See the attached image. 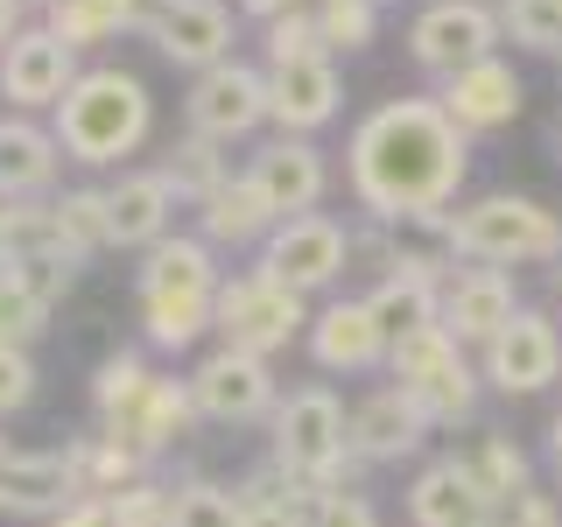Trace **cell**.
I'll return each instance as SVG.
<instances>
[{
  "mask_svg": "<svg viewBox=\"0 0 562 527\" xmlns=\"http://www.w3.org/2000/svg\"><path fill=\"white\" fill-rule=\"evenodd\" d=\"M520 316V295H514V274L506 268H471L457 260L450 281H443V330L457 345H492L506 324Z\"/></svg>",
  "mask_w": 562,
  "mask_h": 527,
  "instance_id": "obj_18",
  "label": "cell"
},
{
  "mask_svg": "<svg viewBox=\"0 0 562 527\" xmlns=\"http://www.w3.org/2000/svg\"><path fill=\"white\" fill-rule=\"evenodd\" d=\"M190 401H198V422H218V429H246V422H274L281 408V380L268 359H254V351H204L198 366H190Z\"/></svg>",
  "mask_w": 562,
  "mask_h": 527,
  "instance_id": "obj_9",
  "label": "cell"
},
{
  "mask_svg": "<svg viewBox=\"0 0 562 527\" xmlns=\"http://www.w3.org/2000/svg\"><path fill=\"white\" fill-rule=\"evenodd\" d=\"M0 457H8V429H0Z\"/></svg>",
  "mask_w": 562,
  "mask_h": 527,
  "instance_id": "obj_51",
  "label": "cell"
},
{
  "mask_svg": "<svg viewBox=\"0 0 562 527\" xmlns=\"http://www.w3.org/2000/svg\"><path fill=\"white\" fill-rule=\"evenodd\" d=\"M499 527H562V500L555 492H514V500L499 506Z\"/></svg>",
  "mask_w": 562,
  "mask_h": 527,
  "instance_id": "obj_44",
  "label": "cell"
},
{
  "mask_svg": "<svg viewBox=\"0 0 562 527\" xmlns=\"http://www.w3.org/2000/svg\"><path fill=\"white\" fill-rule=\"evenodd\" d=\"M70 479H78V500H113V492H127L140 479H155L148 457H140L134 444H120V436H70Z\"/></svg>",
  "mask_w": 562,
  "mask_h": 527,
  "instance_id": "obj_30",
  "label": "cell"
},
{
  "mask_svg": "<svg viewBox=\"0 0 562 527\" xmlns=\"http://www.w3.org/2000/svg\"><path fill=\"white\" fill-rule=\"evenodd\" d=\"M169 527H239V500L218 479H183L169 485Z\"/></svg>",
  "mask_w": 562,
  "mask_h": 527,
  "instance_id": "obj_37",
  "label": "cell"
},
{
  "mask_svg": "<svg viewBox=\"0 0 562 527\" xmlns=\"http://www.w3.org/2000/svg\"><path fill=\"white\" fill-rule=\"evenodd\" d=\"M49 127H57V141H64V162L113 169V162H127V155L148 148L155 99H148V85H140L134 70L92 64V70H78V85L64 92V105H57Z\"/></svg>",
  "mask_w": 562,
  "mask_h": 527,
  "instance_id": "obj_3",
  "label": "cell"
},
{
  "mask_svg": "<svg viewBox=\"0 0 562 527\" xmlns=\"http://www.w3.org/2000/svg\"><path fill=\"white\" fill-rule=\"evenodd\" d=\"M183 120H190V134H211V141H246V134H260L268 127V70H254V64H239V57H225V64H211L190 78V99H183Z\"/></svg>",
  "mask_w": 562,
  "mask_h": 527,
  "instance_id": "obj_11",
  "label": "cell"
},
{
  "mask_svg": "<svg viewBox=\"0 0 562 527\" xmlns=\"http://www.w3.org/2000/svg\"><path fill=\"white\" fill-rule=\"evenodd\" d=\"M310 295H295V289H281L274 274H260V268H239V274H225V289H218V310H211V330H218V345H233V351H254V359H274L281 345H295L310 330Z\"/></svg>",
  "mask_w": 562,
  "mask_h": 527,
  "instance_id": "obj_7",
  "label": "cell"
},
{
  "mask_svg": "<svg viewBox=\"0 0 562 527\" xmlns=\"http://www.w3.org/2000/svg\"><path fill=\"white\" fill-rule=\"evenodd\" d=\"M338 57H310V64H274L268 70V120L274 134H316L338 120Z\"/></svg>",
  "mask_w": 562,
  "mask_h": 527,
  "instance_id": "obj_23",
  "label": "cell"
},
{
  "mask_svg": "<svg viewBox=\"0 0 562 527\" xmlns=\"http://www.w3.org/2000/svg\"><path fill=\"white\" fill-rule=\"evenodd\" d=\"M549 464H555V479H562V415L549 422Z\"/></svg>",
  "mask_w": 562,
  "mask_h": 527,
  "instance_id": "obj_48",
  "label": "cell"
},
{
  "mask_svg": "<svg viewBox=\"0 0 562 527\" xmlns=\"http://www.w3.org/2000/svg\"><path fill=\"white\" fill-rule=\"evenodd\" d=\"M316 29H324V49L330 57H351L380 35V8L373 0H316Z\"/></svg>",
  "mask_w": 562,
  "mask_h": 527,
  "instance_id": "obj_39",
  "label": "cell"
},
{
  "mask_svg": "<svg viewBox=\"0 0 562 527\" xmlns=\"http://www.w3.org/2000/svg\"><path fill=\"white\" fill-rule=\"evenodd\" d=\"M457 464H464V479L479 485L492 506H506L514 492H527V450L514 436H499V429L471 436V450H457Z\"/></svg>",
  "mask_w": 562,
  "mask_h": 527,
  "instance_id": "obj_34",
  "label": "cell"
},
{
  "mask_svg": "<svg viewBox=\"0 0 562 527\" xmlns=\"http://www.w3.org/2000/svg\"><path fill=\"white\" fill-rule=\"evenodd\" d=\"M233 8L254 14V22L268 29V22H281V14H295V8H316V0H233Z\"/></svg>",
  "mask_w": 562,
  "mask_h": 527,
  "instance_id": "obj_46",
  "label": "cell"
},
{
  "mask_svg": "<svg viewBox=\"0 0 562 527\" xmlns=\"http://www.w3.org/2000/svg\"><path fill=\"white\" fill-rule=\"evenodd\" d=\"M70 85H78V49L57 43L43 22H29L8 49H0V99H8L14 113H43V105L57 113Z\"/></svg>",
  "mask_w": 562,
  "mask_h": 527,
  "instance_id": "obj_15",
  "label": "cell"
},
{
  "mask_svg": "<svg viewBox=\"0 0 562 527\" xmlns=\"http://www.w3.org/2000/svg\"><path fill=\"white\" fill-rule=\"evenodd\" d=\"M274 225H281V218L268 211V198L254 190V176H246V169L233 176V183H218V190L198 204V239L218 246V254H246V246L260 254Z\"/></svg>",
  "mask_w": 562,
  "mask_h": 527,
  "instance_id": "obj_27",
  "label": "cell"
},
{
  "mask_svg": "<svg viewBox=\"0 0 562 527\" xmlns=\"http://www.w3.org/2000/svg\"><path fill=\"white\" fill-rule=\"evenodd\" d=\"M22 29H29V0H0V49H8Z\"/></svg>",
  "mask_w": 562,
  "mask_h": 527,
  "instance_id": "obj_47",
  "label": "cell"
},
{
  "mask_svg": "<svg viewBox=\"0 0 562 527\" xmlns=\"http://www.w3.org/2000/svg\"><path fill=\"white\" fill-rule=\"evenodd\" d=\"M386 373H394V386L429 415V429H457V422L479 415L485 373L464 359V345H457L443 324H422V330H408V338H394Z\"/></svg>",
  "mask_w": 562,
  "mask_h": 527,
  "instance_id": "obj_6",
  "label": "cell"
},
{
  "mask_svg": "<svg viewBox=\"0 0 562 527\" xmlns=\"http://www.w3.org/2000/svg\"><path fill=\"white\" fill-rule=\"evenodd\" d=\"M373 8H386V0H373Z\"/></svg>",
  "mask_w": 562,
  "mask_h": 527,
  "instance_id": "obj_53",
  "label": "cell"
},
{
  "mask_svg": "<svg viewBox=\"0 0 562 527\" xmlns=\"http://www.w3.org/2000/svg\"><path fill=\"white\" fill-rule=\"evenodd\" d=\"M233 500H239V527H310L316 520V485L289 479L274 457L246 471L233 485Z\"/></svg>",
  "mask_w": 562,
  "mask_h": 527,
  "instance_id": "obj_29",
  "label": "cell"
},
{
  "mask_svg": "<svg viewBox=\"0 0 562 527\" xmlns=\"http://www.w3.org/2000/svg\"><path fill=\"white\" fill-rule=\"evenodd\" d=\"M190 422H198V401H190V380H176V373H155L148 386L134 394V408L120 415V422H105V436H120V444H134L140 457H162L176 450L190 436Z\"/></svg>",
  "mask_w": 562,
  "mask_h": 527,
  "instance_id": "obj_25",
  "label": "cell"
},
{
  "mask_svg": "<svg viewBox=\"0 0 562 527\" xmlns=\"http://www.w3.org/2000/svg\"><path fill=\"white\" fill-rule=\"evenodd\" d=\"M436 239L450 246V260L471 268H535V260H562V211H549L527 190H492V198L457 204Z\"/></svg>",
  "mask_w": 562,
  "mask_h": 527,
  "instance_id": "obj_4",
  "label": "cell"
},
{
  "mask_svg": "<svg viewBox=\"0 0 562 527\" xmlns=\"http://www.w3.org/2000/svg\"><path fill=\"white\" fill-rule=\"evenodd\" d=\"M35 386H43L35 359H29L22 345H0V422H8V415H22L29 401H35Z\"/></svg>",
  "mask_w": 562,
  "mask_h": 527,
  "instance_id": "obj_43",
  "label": "cell"
},
{
  "mask_svg": "<svg viewBox=\"0 0 562 527\" xmlns=\"http://www.w3.org/2000/svg\"><path fill=\"white\" fill-rule=\"evenodd\" d=\"M113 527H169V485L162 479H140L127 492H113Z\"/></svg>",
  "mask_w": 562,
  "mask_h": 527,
  "instance_id": "obj_41",
  "label": "cell"
},
{
  "mask_svg": "<svg viewBox=\"0 0 562 527\" xmlns=\"http://www.w3.org/2000/svg\"><path fill=\"white\" fill-rule=\"evenodd\" d=\"M64 169V141L57 127H43L35 113H0V204H29L49 198Z\"/></svg>",
  "mask_w": 562,
  "mask_h": 527,
  "instance_id": "obj_22",
  "label": "cell"
},
{
  "mask_svg": "<svg viewBox=\"0 0 562 527\" xmlns=\"http://www.w3.org/2000/svg\"><path fill=\"white\" fill-rule=\"evenodd\" d=\"M0 274H8V254H0Z\"/></svg>",
  "mask_w": 562,
  "mask_h": 527,
  "instance_id": "obj_52",
  "label": "cell"
},
{
  "mask_svg": "<svg viewBox=\"0 0 562 527\" xmlns=\"http://www.w3.org/2000/svg\"><path fill=\"white\" fill-rule=\"evenodd\" d=\"M450 268H457V260H443V254L401 246L394 268H386L373 281V295H366L386 338H408V330H422V324H443V281H450Z\"/></svg>",
  "mask_w": 562,
  "mask_h": 527,
  "instance_id": "obj_16",
  "label": "cell"
},
{
  "mask_svg": "<svg viewBox=\"0 0 562 527\" xmlns=\"http://www.w3.org/2000/svg\"><path fill=\"white\" fill-rule=\"evenodd\" d=\"M310 527H380V506L359 485H324L316 492V520Z\"/></svg>",
  "mask_w": 562,
  "mask_h": 527,
  "instance_id": "obj_42",
  "label": "cell"
},
{
  "mask_svg": "<svg viewBox=\"0 0 562 527\" xmlns=\"http://www.w3.org/2000/svg\"><path fill=\"white\" fill-rule=\"evenodd\" d=\"M429 436H436L429 415H422L394 380L351 401V457H359V464H408Z\"/></svg>",
  "mask_w": 562,
  "mask_h": 527,
  "instance_id": "obj_17",
  "label": "cell"
},
{
  "mask_svg": "<svg viewBox=\"0 0 562 527\" xmlns=\"http://www.w3.org/2000/svg\"><path fill=\"white\" fill-rule=\"evenodd\" d=\"M471 176V134L443 113V99H380L345 141L351 204L373 225H436L450 218L457 190Z\"/></svg>",
  "mask_w": 562,
  "mask_h": 527,
  "instance_id": "obj_1",
  "label": "cell"
},
{
  "mask_svg": "<svg viewBox=\"0 0 562 527\" xmlns=\"http://www.w3.org/2000/svg\"><path fill=\"white\" fill-rule=\"evenodd\" d=\"M555 295H562V260H555Z\"/></svg>",
  "mask_w": 562,
  "mask_h": 527,
  "instance_id": "obj_49",
  "label": "cell"
},
{
  "mask_svg": "<svg viewBox=\"0 0 562 527\" xmlns=\"http://www.w3.org/2000/svg\"><path fill=\"white\" fill-rule=\"evenodd\" d=\"M49 527H113V506H105V500H70Z\"/></svg>",
  "mask_w": 562,
  "mask_h": 527,
  "instance_id": "obj_45",
  "label": "cell"
},
{
  "mask_svg": "<svg viewBox=\"0 0 562 527\" xmlns=\"http://www.w3.org/2000/svg\"><path fill=\"white\" fill-rule=\"evenodd\" d=\"M148 380H155V366L140 359V351H105L99 373H92V415H99V429L127 415V408H134V394H140Z\"/></svg>",
  "mask_w": 562,
  "mask_h": 527,
  "instance_id": "obj_36",
  "label": "cell"
},
{
  "mask_svg": "<svg viewBox=\"0 0 562 527\" xmlns=\"http://www.w3.org/2000/svg\"><path fill=\"white\" fill-rule=\"evenodd\" d=\"M57 218H64V239H70V254H78V268H85V260H99V254H113V198H105V183L64 190Z\"/></svg>",
  "mask_w": 562,
  "mask_h": 527,
  "instance_id": "obj_35",
  "label": "cell"
},
{
  "mask_svg": "<svg viewBox=\"0 0 562 527\" xmlns=\"http://www.w3.org/2000/svg\"><path fill=\"white\" fill-rule=\"evenodd\" d=\"M499 43H506L499 8H485V0H429L408 22V57L436 85L471 70V64H485V57H499Z\"/></svg>",
  "mask_w": 562,
  "mask_h": 527,
  "instance_id": "obj_8",
  "label": "cell"
},
{
  "mask_svg": "<svg viewBox=\"0 0 562 527\" xmlns=\"http://www.w3.org/2000/svg\"><path fill=\"white\" fill-rule=\"evenodd\" d=\"M0 254H8V268H22V260H70L78 268V254L64 239V218H57V198L0 204Z\"/></svg>",
  "mask_w": 562,
  "mask_h": 527,
  "instance_id": "obj_31",
  "label": "cell"
},
{
  "mask_svg": "<svg viewBox=\"0 0 562 527\" xmlns=\"http://www.w3.org/2000/svg\"><path fill=\"white\" fill-rule=\"evenodd\" d=\"M218 289H225L218 246H204L198 233H169L162 246H148L140 268H134V303H140L148 345L155 351H190L211 330Z\"/></svg>",
  "mask_w": 562,
  "mask_h": 527,
  "instance_id": "obj_2",
  "label": "cell"
},
{
  "mask_svg": "<svg viewBox=\"0 0 562 527\" xmlns=\"http://www.w3.org/2000/svg\"><path fill=\"white\" fill-rule=\"evenodd\" d=\"M479 373L499 394H541L562 380V324L549 310H520L492 345H479Z\"/></svg>",
  "mask_w": 562,
  "mask_h": 527,
  "instance_id": "obj_13",
  "label": "cell"
},
{
  "mask_svg": "<svg viewBox=\"0 0 562 527\" xmlns=\"http://www.w3.org/2000/svg\"><path fill=\"white\" fill-rule=\"evenodd\" d=\"M408 520L415 527H499V506L464 479L457 457H436V464H422L415 485H408Z\"/></svg>",
  "mask_w": 562,
  "mask_h": 527,
  "instance_id": "obj_26",
  "label": "cell"
},
{
  "mask_svg": "<svg viewBox=\"0 0 562 527\" xmlns=\"http://www.w3.org/2000/svg\"><path fill=\"white\" fill-rule=\"evenodd\" d=\"M260 274H274L281 289H295V295H324L330 281H345L351 268V233L330 211H303V218H281L268 246H260V260H254Z\"/></svg>",
  "mask_w": 562,
  "mask_h": 527,
  "instance_id": "obj_10",
  "label": "cell"
},
{
  "mask_svg": "<svg viewBox=\"0 0 562 527\" xmlns=\"http://www.w3.org/2000/svg\"><path fill=\"white\" fill-rule=\"evenodd\" d=\"M246 176H254V190L268 198L274 218H303V211H316L324 190H330V162H324V148H316L310 134H268L254 155H246Z\"/></svg>",
  "mask_w": 562,
  "mask_h": 527,
  "instance_id": "obj_14",
  "label": "cell"
},
{
  "mask_svg": "<svg viewBox=\"0 0 562 527\" xmlns=\"http://www.w3.org/2000/svg\"><path fill=\"white\" fill-rule=\"evenodd\" d=\"M310 359L324 366V373H373V366H386V351H394V338L380 330V316H373V303H324L310 316Z\"/></svg>",
  "mask_w": 562,
  "mask_h": 527,
  "instance_id": "obj_19",
  "label": "cell"
},
{
  "mask_svg": "<svg viewBox=\"0 0 562 527\" xmlns=\"http://www.w3.org/2000/svg\"><path fill=\"white\" fill-rule=\"evenodd\" d=\"M274 464L289 471V479L303 485H351V471H359V457H351V408L338 394H330L324 380L310 386H289L274 408Z\"/></svg>",
  "mask_w": 562,
  "mask_h": 527,
  "instance_id": "obj_5",
  "label": "cell"
},
{
  "mask_svg": "<svg viewBox=\"0 0 562 527\" xmlns=\"http://www.w3.org/2000/svg\"><path fill=\"white\" fill-rule=\"evenodd\" d=\"M436 99H443V113L464 134H499V127H514V120H520V99L527 92H520V70L506 64V57H485V64L443 78V85H436Z\"/></svg>",
  "mask_w": 562,
  "mask_h": 527,
  "instance_id": "obj_21",
  "label": "cell"
},
{
  "mask_svg": "<svg viewBox=\"0 0 562 527\" xmlns=\"http://www.w3.org/2000/svg\"><path fill=\"white\" fill-rule=\"evenodd\" d=\"M155 176L176 190V204H204L218 183H233V155L211 134H183V141H169V155L155 162Z\"/></svg>",
  "mask_w": 562,
  "mask_h": 527,
  "instance_id": "obj_33",
  "label": "cell"
},
{
  "mask_svg": "<svg viewBox=\"0 0 562 527\" xmlns=\"http://www.w3.org/2000/svg\"><path fill=\"white\" fill-rule=\"evenodd\" d=\"M29 8H57V0H29Z\"/></svg>",
  "mask_w": 562,
  "mask_h": 527,
  "instance_id": "obj_50",
  "label": "cell"
},
{
  "mask_svg": "<svg viewBox=\"0 0 562 527\" xmlns=\"http://www.w3.org/2000/svg\"><path fill=\"white\" fill-rule=\"evenodd\" d=\"M78 500L70 450H8L0 457V514L14 520H57Z\"/></svg>",
  "mask_w": 562,
  "mask_h": 527,
  "instance_id": "obj_24",
  "label": "cell"
},
{
  "mask_svg": "<svg viewBox=\"0 0 562 527\" xmlns=\"http://www.w3.org/2000/svg\"><path fill=\"white\" fill-rule=\"evenodd\" d=\"M233 14L225 0H148V14H140L134 35H148L155 57H169L176 70H211L233 57Z\"/></svg>",
  "mask_w": 562,
  "mask_h": 527,
  "instance_id": "obj_12",
  "label": "cell"
},
{
  "mask_svg": "<svg viewBox=\"0 0 562 527\" xmlns=\"http://www.w3.org/2000/svg\"><path fill=\"white\" fill-rule=\"evenodd\" d=\"M499 29L520 49L562 57V0H499Z\"/></svg>",
  "mask_w": 562,
  "mask_h": 527,
  "instance_id": "obj_38",
  "label": "cell"
},
{
  "mask_svg": "<svg viewBox=\"0 0 562 527\" xmlns=\"http://www.w3.org/2000/svg\"><path fill=\"white\" fill-rule=\"evenodd\" d=\"M105 198H113V254H148L169 239L176 190L155 169H127L120 183H105Z\"/></svg>",
  "mask_w": 562,
  "mask_h": 527,
  "instance_id": "obj_28",
  "label": "cell"
},
{
  "mask_svg": "<svg viewBox=\"0 0 562 527\" xmlns=\"http://www.w3.org/2000/svg\"><path fill=\"white\" fill-rule=\"evenodd\" d=\"M260 43H268V70L274 64L330 57V49H324V29H316V8H295V14H281V22H268V29H260Z\"/></svg>",
  "mask_w": 562,
  "mask_h": 527,
  "instance_id": "obj_40",
  "label": "cell"
},
{
  "mask_svg": "<svg viewBox=\"0 0 562 527\" xmlns=\"http://www.w3.org/2000/svg\"><path fill=\"white\" fill-rule=\"evenodd\" d=\"M70 281H78L70 260H22V268L0 274V345L29 351L49 330V316H57V303L70 295Z\"/></svg>",
  "mask_w": 562,
  "mask_h": 527,
  "instance_id": "obj_20",
  "label": "cell"
},
{
  "mask_svg": "<svg viewBox=\"0 0 562 527\" xmlns=\"http://www.w3.org/2000/svg\"><path fill=\"white\" fill-rule=\"evenodd\" d=\"M140 14H148V0H57V8H43V29L70 49H92L140 29Z\"/></svg>",
  "mask_w": 562,
  "mask_h": 527,
  "instance_id": "obj_32",
  "label": "cell"
}]
</instances>
